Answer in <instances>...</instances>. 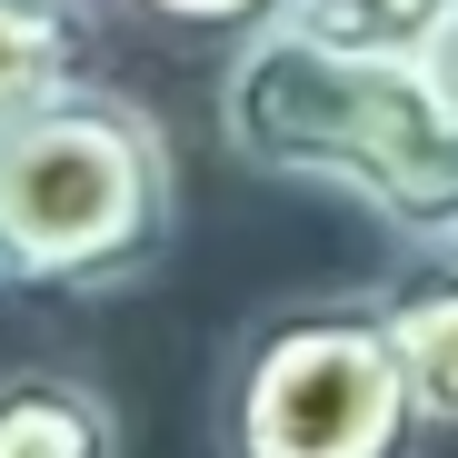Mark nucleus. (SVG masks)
Here are the masks:
<instances>
[{
	"label": "nucleus",
	"mask_w": 458,
	"mask_h": 458,
	"mask_svg": "<svg viewBox=\"0 0 458 458\" xmlns=\"http://www.w3.org/2000/svg\"><path fill=\"white\" fill-rule=\"evenodd\" d=\"M428 70H438V90H448V110H458V21L438 30V50H428Z\"/></svg>",
	"instance_id": "9"
},
{
	"label": "nucleus",
	"mask_w": 458,
	"mask_h": 458,
	"mask_svg": "<svg viewBox=\"0 0 458 458\" xmlns=\"http://www.w3.org/2000/svg\"><path fill=\"white\" fill-rule=\"evenodd\" d=\"M90 40H100L90 0H0V130L60 100L70 81H90Z\"/></svg>",
	"instance_id": "6"
},
{
	"label": "nucleus",
	"mask_w": 458,
	"mask_h": 458,
	"mask_svg": "<svg viewBox=\"0 0 458 458\" xmlns=\"http://www.w3.org/2000/svg\"><path fill=\"white\" fill-rule=\"evenodd\" d=\"M378 319H389L428 428L458 438V250H399L378 279Z\"/></svg>",
	"instance_id": "4"
},
{
	"label": "nucleus",
	"mask_w": 458,
	"mask_h": 458,
	"mask_svg": "<svg viewBox=\"0 0 458 458\" xmlns=\"http://www.w3.org/2000/svg\"><path fill=\"white\" fill-rule=\"evenodd\" d=\"M229 160L369 209L399 250H458V110L428 60L339 50L319 30H259L219 70Z\"/></svg>",
	"instance_id": "1"
},
{
	"label": "nucleus",
	"mask_w": 458,
	"mask_h": 458,
	"mask_svg": "<svg viewBox=\"0 0 458 458\" xmlns=\"http://www.w3.org/2000/svg\"><path fill=\"white\" fill-rule=\"evenodd\" d=\"M299 30H319L339 50H389V60H428L438 30L458 21V0H289Z\"/></svg>",
	"instance_id": "7"
},
{
	"label": "nucleus",
	"mask_w": 458,
	"mask_h": 458,
	"mask_svg": "<svg viewBox=\"0 0 458 458\" xmlns=\"http://www.w3.org/2000/svg\"><path fill=\"white\" fill-rule=\"evenodd\" d=\"M0 458H120V409L90 369H0Z\"/></svg>",
	"instance_id": "5"
},
{
	"label": "nucleus",
	"mask_w": 458,
	"mask_h": 458,
	"mask_svg": "<svg viewBox=\"0 0 458 458\" xmlns=\"http://www.w3.org/2000/svg\"><path fill=\"white\" fill-rule=\"evenodd\" d=\"M180 250V160L149 100L70 81L0 130V289L120 299Z\"/></svg>",
	"instance_id": "2"
},
{
	"label": "nucleus",
	"mask_w": 458,
	"mask_h": 458,
	"mask_svg": "<svg viewBox=\"0 0 458 458\" xmlns=\"http://www.w3.org/2000/svg\"><path fill=\"white\" fill-rule=\"evenodd\" d=\"M209 438L219 458H428L438 428L378 289H289L229 339Z\"/></svg>",
	"instance_id": "3"
},
{
	"label": "nucleus",
	"mask_w": 458,
	"mask_h": 458,
	"mask_svg": "<svg viewBox=\"0 0 458 458\" xmlns=\"http://www.w3.org/2000/svg\"><path fill=\"white\" fill-rule=\"evenodd\" d=\"M130 11H140V21H160V30H180V40L240 50V40H259V30L289 21V0H130Z\"/></svg>",
	"instance_id": "8"
}]
</instances>
